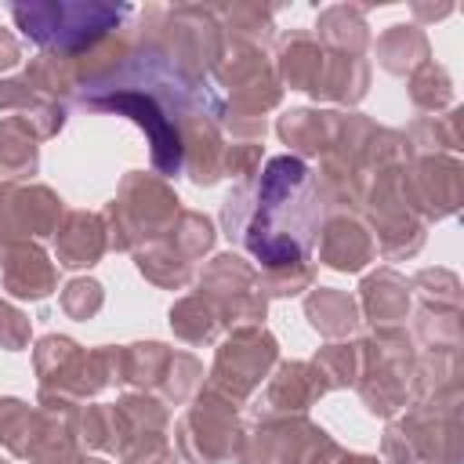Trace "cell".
Instances as JSON below:
<instances>
[{"label":"cell","mask_w":464,"mask_h":464,"mask_svg":"<svg viewBox=\"0 0 464 464\" xmlns=\"http://www.w3.org/2000/svg\"><path fill=\"white\" fill-rule=\"evenodd\" d=\"M221 221L236 232L265 272L304 265L323 221V188L297 156L268 160L257 181L228 192Z\"/></svg>","instance_id":"6da1fadb"},{"label":"cell","mask_w":464,"mask_h":464,"mask_svg":"<svg viewBox=\"0 0 464 464\" xmlns=\"http://www.w3.org/2000/svg\"><path fill=\"white\" fill-rule=\"evenodd\" d=\"M410 402L384 431V464H460V384Z\"/></svg>","instance_id":"7a4b0ae2"},{"label":"cell","mask_w":464,"mask_h":464,"mask_svg":"<svg viewBox=\"0 0 464 464\" xmlns=\"http://www.w3.org/2000/svg\"><path fill=\"white\" fill-rule=\"evenodd\" d=\"M130 14L127 4H65V0H47V4H14L11 18L18 29L36 40L47 54L62 58H80L102 40H109L112 29Z\"/></svg>","instance_id":"3957f363"},{"label":"cell","mask_w":464,"mask_h":464,"mask_svg":"<svg viewBox=\"0 0 464 464\" xmlns=\"http://www.w3.org/2000/svg\"><path fill=\"white\" fill-rule=\"evenodd\" d=\"M417 344L402 326H377L359 341V377L355 388L373 417H395L413 399Z\"/></svg>","instance_id":"277c9868"},{"label":"cell","mask_w":464,"mask_h":464,"mask_svg":"<svg viewBox=\"0 0 464 464\" xmlns=\"http://www.w3.org/2000/svg\"><path fill=\"white\" fill-rule=\"evenodd\" d=\"M105 218H109V246L130 250L141 239L149 243L170 228V221L178 218V196L167 181L130 170L120 185V196L109 203Z\"/></svg>","instance_id":"5b68a950"},{"label":"cell","mask_w":464,"mask_h":464,"mask_svg":"<svg viewBox=\"0 0 464 464\" xmlns=\"http://www.w3.org/2000/svg\"><path fill=\"white\" fill-rule=\"evenodd\" d=\"M76 102L83 109H105V112H120L130 116L152 141V163L160 174H181L185 167V149H181V130L170 123V116L163 112V105L156 98H149L138 87H94V91H80Z\"/></svg>","instance_id":"8992f818"},{"label":"cell","mask_w":464,"mask_h":464,"mask_svg":"<svg viewBox=\"0 0 464 464\" xmlns=\"http://www.w3.org/2000/svg\"><path fill=\"white\" fill-rule=\"evenodd\" d=\"M199 297L214 308L221 326H261L265 319V290L261 276L236 254H221L199 276Z\"/></svg>","instance_id":"52a82bcc"},{"label":"cell","mask_w":464,"mask_h":464,"mask_svg":"<svg viewBox=\"0 0 464 464\" xmlns=\"http://www.w3.org/2000/svg\"><path fill=\"white\" fill-rule=\"evenodd\" d=\"M276 359H279V344L265 326H236L232 337L218 348L210 388L232 402H243L268 377Z\"/></svg>","instance_id":"ba28073f"},{"label":"cell","mask_w":464,"mask_h":464,"mask_svg":"<svg viewBox=\"0 0 464 464\" xmlns=\"http://www.w3.org/2000/svg\"><path fill=\"white\" fill-rule=\"evenodd\" d=\"M239 439H243V431L236 424V402L214 388L199 392L192 410L178 424V446L188 457V464L228 460V457H236Z\"/></svg>","instance_id":"9c48e42d"},{"label":"cell","mask_w":464,"mask_h":464,"mask_svg":"<svg viewBox=\"0 0 464 464\" xmlns=\"http://www.w3.org/2000/svg\"><path fill=\"white\" fill-rule=\"evenodd\" d=\"M36 373H40V392L65 395V399L80 402V399H87V395H94L98 388L109 384L105 348L87 355L76 341L47 334L36 344Z\"/></svg>","instance_id":"30bf717a"},{"label":"cell","mask_w":464,"mask_h":464,"mask_svg":"<svg viewBox=\"0 0 464 464\" xmlns=\"http://www.w3.org/2000/svg\"><path fill=\"white\" fill-rule=\"evenodd\" d=\"M62 199L44 185H0V243H33L40 236L58 232L62 225Z\"/></svg>","instance_id":"8fae6325"},{"label":"cell","mask_w":464,"mask_h":464,"mask_svg":"<svg viewBox=\"0 0 464 464\" xmlns=\"http://www.w3.org/2000/svg\"><path fill=\"white\" fill-rule=\"evenodd\" d=\"M406 181H410V196L428 225L453 218L460 210L464 167L457 156H417L413 167H406Z\"/></svg>","instance_id":"7c38bea8"},{"label":"cell","mask_w":464,"mask_h":464,"mask_svg":"<svg viewBox=\"0 0 464 464\" xmlns=\"http://www.w3.org/2000/svg\"><path fill=\"white\" fill-rule=\"evenodd\" d=\"M377 257L373 232L348 210L330 214L319 225V261L334 272H362Z\"/></svg>","instance_id":"4fadbf2b"},{"label":"cell","mask_w":464,"mask_h":464,"mask_svg":"<svg viewBox=\"0 0 464 464\" xmlns=\"http://www.w3.org/2000/svg\"><path fill=\"white\" fill-rule=\"evenodd\" d=\"M0 276L7 294L29 301H44L58 283L54 265L36 243H0Z\"/></svg>","instance_id":"5bb4252c"},{"label":"cell","mask_w":464,"mask_h":464,"mask_svg":"<svg viewBox=\"0 0 464 464\" xmlns=\"http://www.w3.org/2000/svg\"><path fill=\"white\" fill-rule=\"evenodd\" d=\"M359 301H362L359 315H366L373 326H399L410 315L413 290H410V279L399 276L395 268H377L362 279Z\"/></svg>","instance_id":"9a60e30c"},{"label":"cell","mask_w":464,"mask_h":464,"mask_svg":"<svg viewBox=\"0 0 464 464\" xmlns=\"http://www.w3.org/2000/svg\"><path fill=\"white\" fill-rule=\"evenodd\" d=\"M323 392H326V384L319 381L312 362H283L265 388V417L304 413Z\"/></svg>","instance_id":"2e32d148"},{"label":"cell","mask_w":464,"mask_h":464,"mask_svg":"<svg viewBox=\"0 0 464 464\" xmlns=\"http://www.w3.org/2000/svg\"><path fill=\"white\" fill-rule=\"evenodd\" d=\"M54 246H58V265L65 268H83V265H94L105 246H109V228H105V218L98 214H87V210H69L54 232Z\"/></svg>","instance_id":"e0dca14e"},{"label":"cell","mask_w":464,"mask_h":464,"mask_svg":"<svg viewBox=\"0 0 464 464\" xmlns=\"http://www.w3.org/2000/svg\"><path fill=\"white\" fill-rule=\"evenodd\" d=\"M323 62H326L323 44H319L312 33L294 29L290 36H283L272 69H276L279 83H286V87H294V91L315 94V91H319V80H323Z\"/></svg>","instance_id":"ac0fdd59"},{"label":"cell","mask_w":464,"mask_h":464,"mask_svg":"<svg viewBox=\"0 0 464 464\" xmlns=\"http://www.w3.org/2000/svg\"><path fill=\"white\" fill-rule=\"evenodd\" d=\"M373 54L381 62L384 72L392 76H410L417 65H424L431 58V44H428V33L413 22H395L388 25L377 44H373Z\"/></svg>","instance_id":"d6986e66"},{"label":"cell","mask_w":464,"mask_h":464,"mask_svg":"<svg viewBox=\"0 0 464 464\" xmlns=\"http://www.w3.org/2000/svg\"><path fill=\"white\" fill-rule=\"evenodd\" d=\"M315 33H319L326 51H341V54H359L362 58L366 47H370L366 11L355 7V4H334V7L319 11Z\"/></svg>","instance_id":"ffe728a7"},{"label":"cell","mask_w":464,"mask_h":464,"mask_svg":"<svg viewBox=\"0 0 464 464\" xmlns=\"http://www.w3.org/2000/svg\"><path fill=\"white\" fill-rule=\"evenodd\" d=\"M460 120H464V109L453 105V109H446V112L413 120L402 138H406L410 152H417V156H457L460 145H464Z\"/></svg>","instance_id":"44dd1931"},{"label":"cell","mask_w":464,"mask_h":464,"mask_svg":"<svg viewBox=\"0 0 464 464\" xmlns=\"http://www.w3.org/2000/svg\"><path fill=\"white\" fill-rule=\"evenodd\" d=\"M0 105H4V109H18V112H25V116H18V120H25L40 138L58 134L62 123H65V109H62V102L44 98V94L33 91L22 76H14V80H0Z\"/></svg>","instance_id":"7402d4cb"},{"label":"cell","mask_w":464,"mask_h":464,"mask_svg":"<svg viewBox=\"0 0 464 464\" xmlns=\"http://www.w3.org/2000/svg\"><path fill=\"white\" fill-rule=\"evenodd\" d=\"M337 116L341 112H319V109H290L279 120V138L301 152V156H319L330 149L334 130H337Z\"/></svg>","instance_id":"603a6c76"},{"label":"cell","mask_w":464,"mask_h":464,"mask_svg":"<svg viewBox=\"0 0 464 464\" xmlns=\"http://www.w3.org/2000/svg\"><path fill=\"white\" fill-rule=\"evenodd\" d=\"M304 315L308 323L323 334V337H348L362 319H359V304L352 294L344 290H330V286H315L304 301Z\"/></svg>","instance_id":"cb8c5ba5"},{"label":"cell","mask_w":464,"mask_h":464,"mask_svg":"<svg viewBox=\"0 0 464 464\" xmlns=\"http://www.w3.org/2000/svg\"><path fill=\"white\" fill-rule=\"evenodd\" d=\"M40 134L18 120V116H7L0 123V174L4 178H29L36 174V163H40Z\"/></svg>","instance_id":"d4e9b609"},{"label":"cell","mask_w":464,"mask_h":464,"mask_svg":"<svg viewBox=\"0 0 464 464\" xmlns=\"http://www.w3.org/2000/svg\"><path fill=\"white\" fill-rule=\"evenodd\" d=\"M406 94L420 112H446L453 109V76L439 62H424L406 76Z\"/></svg>","instance_id":"484cf974"},{"label":"cell","mask_w":464,"mask_h":464,"mask_svg":"<svg viewBox=\"0 0 464 464\" xmlns=\"http://www.w3.org/2000/svg\"><path fill=\"white\" fill-rule=\"evenodd\" d=\"M413 344L424 352H460V308H417Z\"/></svg>","instance_id":"4316f807"},{"label":"cell","mask_w":464,"mask_h":464,"mask_svg":"<svg viewBox=\"0 0 464 464\" xmlns=\"http://www.w3.org/2000/svg\"><path fill=\"white\" fill-rule=\"evenodd\" d=\"M44 428V410L25 406L22 399H0V442L14 457H29L33 442L40 439Z\"/></svg>","instance_id":"83f0119b"},{"label":"cell","mask_w":464,"mask_h":464,"mask_svg":"<svg viewBox=\"0 0 464 464\" xmlns=\"http://www.w3.org/2000/svg\"><path fill=\"white\" fill-rule=\"evenodd\" d=\"M170 330H174L181 341H188V344H207V341L218 337L221 319L214 315V308H210L199 294H192V297H181V301L170 308Z\"/></svg>","instance_id":"f1b7e54d"},{"label":"cell","mask_w":464,"mask_h":464,"mask_svg":"<svg viewBox=\"0 0 464 464\" xmlns=\"http://www.w3.org/2000/svg\"><path fill=\"white\" fill-rule=\"evenodd\" d=\"M312 366H315L319 381L326 384V392L330 388H348L359 377V344H348V341L326 344V348H319Z\"/></svg>","instance_id":"f546056e"},{"label":"cell","mask_w":464,"mask_h":464,"mask_svg":"<svg viewBox=\"0 0 464 464\" xmlns=\"http://www.w3.org/2000/svg\"><path fill=\"white\" fill-rule=\"evenodd\" d=\"M410 290L420 297V304H431V308H460V279L450 268H420L410 279Z\"/></svg>","instance_id":"4dcf8cb0"},{"label":"cell","mask_w":464,"mask_h":464,"mask_svg":"<svg viewBox=\"0 0 464 464\" xmlns=\"http://www.w3.org/2000/svg\"><path fill=\"white\" fill-rule=\"evenodd\" d=\"M102 301H105V294H102V283H94V279H72L62 290V312L72 319H91L102 308Z\"/></svg>","instance_id":"1f68e13d"},{"label":"cell","mask_w":464,"mask_h":464,"mask_svg":"<svg viewBox=\"0 0 464 464\" xmlns=\"http://www.w3.org/2000/svg\"><path fill=\"white\" fill-rule=\"evenodd\" d=\"M25 344H29V319H25V312H18L14 304L0 301V348L18 352Z\"/></svg>","instance_id":"d6a6232c"},{"label":"cell","mask_w":464,"mask_h":464,"mask_svg":"<svg viewBox=\"0 0 464 464\" xmlns=\"http://www.w3.org/2000/svg\"><path fill=\"white\" fill-rule=\"evenodd\" d=\"M18 58H22L18 40H14L7 29H0V72H4V69H11V65H18Z\"/></svg>","instance_id":"836d02e7"},{"label":"cell","mask_w":464,"mask_h":464,"mask_svg":"<svg viewBox=\"0 0 464 464\" xmlns=\"http://www.w3.org/2000/svg\"><path fill=\"white\" fill-rule=\"evenodd\" d=\"M450 11H453L450 4H435V7H431V4H413V14H417V22H413V25H420V22H428V18H435V22H439V18H446Z\"/></svg>","instance_id":"e575fe53"},{"label":"cell","mask_w":464,"mask_h":464,"mask_svg":"<svg viewBox=\"0 0 464 464\" xmlns=\"http://www.w3.org/2000/svg\"><path fill=\"white\" fill-rule=\"evenodd\" d=\"M337 464H384V460L366 457V453H341V460H337Z\"/></svg>","instance_id":"d590c367"},{"label":"cell","mask_w":464,"mask_h":464,"mask_svg":"<svg viewBox=\"0 0 464 464\" xmlns=\"http://www.w3.org/2000/svg\"><path fill=\"white\" fill-rule=\"evenodd\" d=\"M0 464H4V457H0Z\"/></svg>","instance_id":"8d00e7d4"}]
</instances>
